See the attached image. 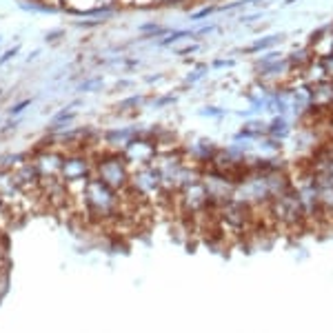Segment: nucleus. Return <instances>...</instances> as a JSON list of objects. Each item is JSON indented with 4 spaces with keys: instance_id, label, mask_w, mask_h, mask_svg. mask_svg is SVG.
Wrapping results in <instances>:
<instances>
[{
    "instance_id": "6",
    "label": "nucleus",
    "mask_w": 333,
    "mask_h": 333,
    "mask_svg": "<svg viewBox=\"0 0 333 333\" xmlns=\"http://www.w3.org/2000/svg\"><path fill=\"white\" fill-rule=\"evenodd\" d=\"M98 80H89V83H85V85H80V91H95L98 89Z\"/></svg>"
},
{
    "instance_id": "3",
    "label": "nucleus",
    "mask_w": 333,
    "mask_h": 333,
    "mask_svg": "<svg viewBox=\"0 0 333 333\" xmlns=\"http://www.w3.org/2000/svg\"><path fill=\"white\" fill-rule=\"evenodd\" d=\"M89 176H94V158L89 153H80V151L65 153L62 169H60L62 180L71 182V180H80V178H89Z\"/></svg>"
},
{
    "instance_id": "8",
    "label": "nucleus",
    "mask_w": 333,
    "mask_h": 333,
    "mask_svg": "<svg viewBox=\"0 0 333 333\" xmlns=\"http://www.w3.org/2000/svg\"><path fill=\"white\" fill-rule=\"evenodd\" d=\"M29 104H31V100H22L20 104H16V107L11 109V113H13V116H16V113H20L22 109H25V107H29Z\"/></svg>"
},
{
    "instance_id": "9",
    "label": "nucleus",
    "mask_w": 333,
    "mask_h": 333,
    "mask_svg": "<svg viewBox=\"0 0 333 333\" xmlns=\"http://www.w3.org/2000/svg\"><path fill=\"white\" fill-rule=\"evenodd\" d=\"M49 4H62V0H47Z\"/></svg>"
},
{
    "instance_id": "2",
    "label": "nucleus",
    "mask_w": 333,
    "mask_h": 333,
    "mask_svg": "<svg viewBox=\"0 0 333 333\" xmlns=\"http://www.w3.org/2000/svg\"><path fill=\"white\" fill-rule=\"evenodd\" d=\"M9 171H11L13 182L20 187V191L27 198H31V195H43V178H40L36 165L31 162V158H22V160L18 162V165H13Z\"/></svg>"
},
{
    "instance_id": "4",
    "label": "nucleus",
    "mask_w": 333,
    "mask_h": 333,
    "mask_svg": "<svg viewBox=\"0 0 333 333\" xmlns=\"http://www.w3.org/2000/svg\"><path fill=\"white\" fill-rule=\"evenodd\" d=\"M62 151H56V149H45V151H38L31 162L38 169L40 178H60V169H62Z\"/></svg>"
},
{
    "instance_id": "1",
    "label": "nucleus",
    "mask_w": 333,
    "mask_h": 333,
    "mask_svg": "<svg viewBox=\"0 0 333 333\" xmlns=\"http://www.w3.org/2000/svg\"><path fill=\"white\" fill-rule=\"evenodd\" d=\"M94 176L116 191H127L131 187V167L127 158L118 151L94 158Z\"/></svg>"
},
{
    "instance_id": "7",
    "label": "nucleus",
    "mask_w": 333,
    "mask_h": 333,
    "mask_svg": "<svg viewBox=\"0 0 333 333\" xmlns=\"http://www.w3.org/2000/svg\"><path fill=\"white\" fill-rule=\"evenodd\" d=\"M16 53H18V47H13V49H9L7 53H2V58H0V65H4V62H7L9 58H13Z\"/></svg>"
},
{
    "instance_id": "5",
    "label": "nucleus",
    "mask_w": 333,
    "mask_h": 333,
    "mask_svg": "<svg viewBox=\"0 0 333 333\" xmlns=\"http://www.w3.org/2000/svg\"><path fill=\"white\" fill-rule=\"evenodd\" d=\"M9 220H11V211H9V209H7V204H4V200L0 198V227H4Z\"/></svg>"
}]
</instances>
